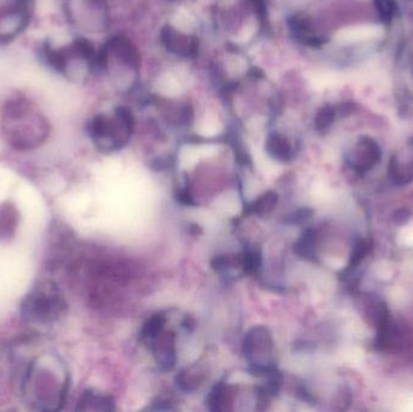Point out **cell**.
<instances>
[{
	"label": "cell",
	"instance_id": "cell-1",
	"mask_svg": "<svg viewBox=\"0 0 413 412\" xmlns=\"http://www.w3.org/2000/svg\"><path fill=\"white\" fill-rule=\"evenodd\" d=\"M51 122L34 100L14 95L0 105V137L19 151H30L45 144Z\"/></svg>",
	"mask_w": 413,
	"mask_h": 412
},
{
	"label": "cell",
	"instance_id": "cell-2",
	"mask_svg": "<svg viewBox=\"0 0 413 412\" xmlns=\"http://www.w3.org/2000/svg\"><path fill=\"white\" fill-rule=\"evenodd\" d=\"M52 364V357L40 358L30 362L27 370L23 383L25 394L36 410H60L68 394V378Z\"/></svg>",
	"mask_w": 413,
	"mask_h": 412
},
{
	"label": "cell",
	"instance_id": "cell-3",
	"mask_svg": "<svg viewBox=\"0 0 413 412\" xmlns=\"http://www.w3.org/2000/svg\"><path fill=\"white\" fill-rule=\"evenodd\" d=\"M67 303L65 298L52 282L45 281L36 284L27 294L21 313L27 322L39 325H51L65 313Z\"/></svg>",
	"mask_w": 413,
	"mask_h": 412
},
{
	"label": "cell",
	"instance_id": "cell-4",
	"mask_svg": "<svg viewBox=\"0 0 413 412\" xmlns=\"http://www.w3.org/2000/svg\"><path fill=\"white\" fill-rule=\"evenodd\" d=\"M65 19L76 30L98 34L111 28L109 0H65Z\"/></svg>",
	"mask_w": 413,
	"mask_h": 412
},
{
	"label": "cell",
	"instance_id": "cell-5",
	"mask_svg": "<svg viewBox=\"0 0 413 412\" xmlns=\"http://www.w3.org/2000/svg\"><path fill=\"white\" fill-rule=\"evenodd\" d=\"M34 0H5L0 3V44L19 38L30 25Z\"/></svg>",
	"mask_w": 413,
	"mask_h": 412
},
{
	"label": "cell",
	"instance_id": "cell-6",
	"mask_svg": "<svg viewBox=\"0 0 413 412\" xmlns=\"http://www.w3.org/2000/svg\"><path fill=\"white\" fill-rule=\"evenodd\" d=\"M381 158L382 151L379 143L371 137L363 135L357 140L349 153V167L357 173H368L379 164Z\"/></svg>",
	"mask_w": 413,
	"mask_h": 412
},
{
	"label": "cell",
	"instance_id": "cell-7",
	"mask_svg": "<svg viewBox=\"0 0 413 412\" xmlns=\"http://www.w3.org/2000/svg\"><path fill=\"white\" fill-rule=\"evenodd\" d=\"M412 334L401 324L394 323L389 319L387 323L377 329L375 346L383 352H399L403 351L411 343Z\"/></svg>",
	"mask_w": 413,
	"mask_h": 412
},
{
	"label": "cell",
	"instance_id": "cell-8",
	"mask_svg": "<svg viewBox=\"0 0 413 412\" xmlns=\"http://www.w3.org/2000/svg\"><path fill=\"white\" fill-rule=\"evenodd\" d=\"M389 177L398 186L408 185L413 180V142L394 154L389 164Z\"/></svg>",
	"mask_w": 413,
	"mask_h": 412
},
{
	"label": "cell",
	"instance_id": "cell-9",
	"mask_svg": "<svg viewBox=\"0 0 413 412\" xmlns=\"http://www.w3.org/2000/svg\"><path fill=\"white\" fill-rule=\"evenodd\" d=\"M265 145L267 154L279 162H289L294 158V147L288 137L280 132H271Z\"/></svg>",
	"mask_w": 413,
	"mask_h": 412
},
{
	"label": "cell",
	"instance_id": "cell-10",
	"mask_svg": "<svg viewBox=\"0 0 413 412\" xmlns=\"http://www.w3.org/2000/svg\"><path fill=\"white\" fill-rule=\"evenodd\" d=\"M19 223V213L10 202L0 206V239H10L16 232Z\"/></svg>",
	"mask_w": 413,
	"mask_h": 412
},
{
	"label": "cell",
	"instance_id": "cell-11",
	"mask_svg": "<svg viewBox=\"0 0 413 412\" xmlns=\"http://www.w3.org/2000/svg\"><path fill=\"white\" fill-rule=\"evenodd\" d=\"M113 400L109 397L100 395L93 392H86L80 399L78 410H100L109 411L113 410Z\"/></svg>",
	"mask_w": 413,
	"mask_h": 412
},
{
	"label": "cell",
	"instance_id": "cell-12",
	"mask_svg": "<svg viewBox=\"0 0 413 412\" xmlns=\"http://www.w3.org/2000/svg\"><path fill=\"white\" fill-rule=\"evenodd\" d=\"M315 248H317V232L313 228H307L295 244V252L300 257L311 260L315 258Z\"/></svg>",
	"mask_w": 413,
	"mask_h": 412
},
{
	"label": "cell",
	"instance_id": "cell-13",
	"mask_svg": "<svg viewBox=\"0 0 413 412\" xmlns=\"http://www.w3.org/2000/svg\"><path fill=\"white\" fill-rule=\"evenodd\" d=\"M277 202H278L277 194L274 191H269V193H266L256 201H254L253 204H250L245 209V212L247 213L258 214V215H264V214L271 212L274 208V206L277 204Z\"/></svg>",
	"mask_w": 413,
	"mask_h": 412
},
{
	"label": "cell",
	"instance_id": "cell-14",
	"mask_svg": "<svg viewBox=\"0 0 413 412\" xmlns=\"http://www.w3.org/2000/svg\"><path fill=\"white\" fill-rule=\"evenodd\" d=\"M230 402L229 388L224 384L215 386L213 392L208 397V405L213 411H223L226 409V402Z\"/></svg>",
	"mask_w": 413,
	"mask_h": 412
},
{
	"label": "cell",
	"instance_id": "cell-15",
	"mask_svg": "<svg viewBox=\"0 0 413 412\" xmlns=\"http://www.w3.org/2000/svg\"><path fill=\"white\" fill-rule=\"evenodd\" d=\"M372 248V243L368 239H359L357 244L354 246L353 252L350 254L349 259L348 268L347 270L358 268L360 263H363L364 259L368 257L370 250Z\"/></svg>",
	"mask_w": 413,
	"mask_h": 412
},
{
	"label": "cell",
	"instance_id": "cell-16",
	"mask_svg": "<svg viewBox=\"0 0 413 412\" xmlns=\"http://www.w3.org/2000/svg\"><path fill=\"white\" fill-rule=\"evenodd\" d=\"M335 119H336V109L331 105H325L323 108H320L315 115V120H314L315 129L319 132H325L326 129L331 127V124H334Z\"/></svg>",
	"mask_w": 413,
	"mask_h": 412
},
{
	"label": "cell",
	"instance_id": "cell-17",
	"mask_svg": "<svg viewBox=\"0 0 413 412\" xmlns=\"http://www.w3.org/2000/svg\"><path fill=\"white\" fill-rule=\"evenodd\" d=\"M201 381H202V373L191 371V370L181 371L177 376V384L184 392H192L194 389L199 387Z\"/></svg>",
	"mask_w": 413,
	"mask_h": 412
},
{
	"label": "cell",
	"instance_id": "cell-18",
	"mask_svg": "<svg viewBox=\"0 0 413 412\" xmlns=\"http://www.w3.org/2000/svg\"><path fill=\"white\" fill-rule=\"evenodd\" d=\"M164 323H166L164 316L162 314L154 316L148 323L145 324L144 328L142 329L140 336L143 340H153L156 336H159V334L162 333Z\"/></svg>",
	"mask_w": 413,
	"mask_h": 412
},
{
	"label": "cell",
	"instance_id": "cell-19",
	"mask_svg": "<svg viewBox=\"0 0 413 412\" xmlns=\"http://www.w3.org/2000/svg\"><path fill=\"white\" fill-rule=\"evenodd\" d=\"M374 3L381 21L384 23L390 22L397 10L395 0H374Z\"/></svg>",
	"mask_w": 413,
	"mask_h": 412
},
{
	"label": "cell",
	"instance_id": "cell-20",
	"mask_svg": "<svg viewBox=\"0 0 413 412\" xmlns=\"http://www.w3.org/2000/svg\"><path fill=\"white\" fill-rule=\"evenodd\" d=\"M241 265L247 274H256L261 268V255L258 252H248L241 259Z\"/></svg>",
	"mask_w": 413,
	"mask_h": 412
},
{
	"label": "cell",
	"instance_id": "cell-21",
	"mask_svg": "<svg viewBox=\"0 0 413 412\" xmlns=\"http://www.w3.org/2000/svg\"><path fill=\"white\" fill-rule=\"evenodd\" d=\"M311 214H312V212L309 210V209H300L298 212L291 214L287 220L291 221V223H302V221L307 220L311 217Z\"/></svg>",
	"mask_w": 413,
	"mask_h": 412
}]
</instances>
